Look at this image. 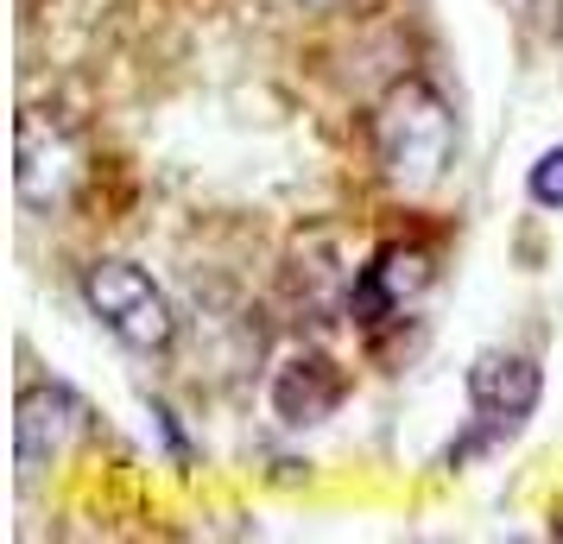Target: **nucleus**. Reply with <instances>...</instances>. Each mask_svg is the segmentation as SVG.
Masks as SVG:
<instances>
[{
    "instance_id": "obj_1",
    "label": "nucleus",
    "mask_w": 563,
    "mask_h": 544,
    "mask_svg": "<svg viewBox=\"0 0 563 544\" xmlns=\"http://www.w3.org/2000/svg\"><path fill=\"white\" fill-rule=\"evenodd\" d=\"M374 158H380V178L406 197H431L437 184L450 178L456 114L431 82L411 77L386 89V102L374 108Z\"/></svg>"
},
{
    "instance_id": "obj_2",
    "label": "nucleus",
    "mask_w": 563,
    "mask_h": 544,
    "mask_svg": "<svg viewBox=\"0 0 563 544\" xmlns=\"http://www.w3.org/2000/svg\"><path fill=\"white\" fill-rule=\"evenodd\" d=\"M82 304L96 311V323H102L108 336L140 348V355H158V348H172V336H178L172 298L133 259H96L82 273Z\"/></svg>"
},
{
    "instance_id": "obj_3",
    "label": "nucleus",
    "mask_w": 563,
    "mask_h": 544,
    "mask_svg": "<svg viewBox=\"0 0 563 544\" xmlns=\"http://www.w3.org/2000/svg\"><path fill=\"white\" fill-rule=\"evenodd\" d=\"M538 392H544V374H538L532 355H512V348L475 355V362H468V406H475V424H482V431L462 443L456 456L512 437V431L538 412Z\"/></svg>"
},
{
    "instance_id": "obj_4",
    "label": "nucleus",
    "mask_w": 563,
    "mask_h": 544,
    "mask_svg": "<svg viewBox=\"0 0 563 544\" xmlns=\"http://www.w3.org/2000/svg\"><path fill=\"white\" fill-rule=\"evenodd\" d=\"M82 399L57 380H32L20 392V412H13V463H20V481H38L45 468L64 456V443L82 431Z\"/></svg>"
},
{
    "instance_id": "obj_5",
    "label": "nucleus",
    "mask_w": 563,
    "mask_h": 544,
    "mask_svg": "<svg viewBox=\"0 0 563 544\" xmlns=\"http://www.w3.org/2000/svg\"><path fill=\"white\" fill-rule=\"evenodd\" d=\"M424 286H431V254L424 247H406V241H386L380 254L355 273V286H349V317H355L361 330L399 323L418 304Z\"/></svg>"
},
{
    "instance_id": "obj_6",
    "label": "nucleus",
    "mask_w": 563,
    "mask_h": 544,
    "mask_svg": "<svg viewBox=\"0 0 563 544\" xmlns=\"http://www.w3.org/2000/svg\"><path fill=\"white\" fill-rule=\"evenodd\" d=\"M13 178H20V203L26 209H64L82 178V153L70 146V133L45 121L38 108L20 114V171Z\"/></svg>"
},
{
    "instance_id": "obj_7",
    "label": "nucleus",
    "mask_w": 563,
    "mask_h": 544,
    "mask_svg": "<svg viewBox=\"0 0 563 544\" xmlns=\"http://www.w3.org/2000/svg\"><path fill=\"white\" fill-rule=\"evenodd\" d=\"M342 392H349L342 367H335L330 355L305 348V355H291V362L273 374V412H279V424L305 431V424H323V418L342 406Z\"/></svg>"
},
{
    "instance_id": "obj_8",
    "label": "nucleus",
    "mask_w": 563,
    "mask_h": 544,
    "mask_svg": "<svg viewBox=\"0 0 563 544\" xmlns=\"http://www.w3.org/2000/svg\"><path fill=\"white\" fill-rule=\"evenodd\" d=\"M526 190H532L538 209H563V146H551V153L526 171Z\"/></svg>"
},
{
    "instance_id": "obj_9",
    "label": "nucleus",
    "mask_w": 563,
    "mask_h": 544,
    "mask_svg": "<svg viewBox=\"0 0 563 544\" xmlns=\"http://www.w3.org/2000/svg\"><path fill=\"white\" fill-rule=\"evenodd\" d=\"M305 7H335V0H305Z\"/></svg>"
}]
</instances>
